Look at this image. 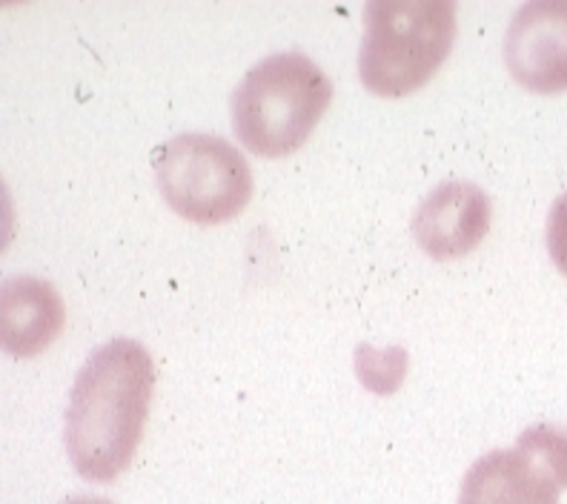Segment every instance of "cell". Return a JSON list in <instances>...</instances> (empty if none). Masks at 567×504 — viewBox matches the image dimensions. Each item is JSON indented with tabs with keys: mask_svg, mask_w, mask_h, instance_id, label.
<instances>
[{
	"mask_svg": "<svg viewBox=\"0 0 567 504\" xmlns=\"http://www.w3.org/2000/svg\"><path fill=\"white\" fill-rule=\"evenodd\" d=\"M155 361L141 341L112 339L78 370L63 419V444L86 482H115L130 467L150 415Z\"/></svg>",
	"mask_w": 567,
	"mask_h": 504,
	"instance_id": "1",
	"label": "cell"
},
{
	"mask_svg": "<svg viewBox=\"0 0 567 504\" xmlns=\"http://www.w3.org/2000/svg\"><path fill=\"white\" fill-rule=\"evenodd\" d=\"M332 101V81L305 52L258 61L229 97L233 130L249 153L281 158L296 153Z\"/></svg>",
	"mask_w": 567,
	"mask_h": 504,
	"instance_id": "2",
	"label": "cell"
},
{
	"mask_svg": "<svg viewBox=\"0 0 567 504\" xmlns=\"http://www.w3.org/2000/svg\"><path fill=\"white\" fill-rule=\"evenodd\" d=\"M456 38L453 0H370L359 78L381 97L415 92L442 70Z\"/></svg>",
	"mask_w": 567,
	"mask_h": 504,
	"instance_id": "3",
	"label": "cell"
},
{
	"mask_svg": "<svg viewBox=\"0 0 567 504\" xmlns=\"http://www.w3.org/2000/svg\"><path fill=\"white\" fill-rule=\"evenodd\" d=\"M155 181L164 200L193 224L236 218L252 195V173L236 144L213 132H181L155 150Z\"/></svg>",
	"mask_w": 567,
	"mask_h": 504,
	"instance_id": "4",
	"label": "cell"
},
{
	"mask_svg": "<svg viewBox=\"0 0 567 504\" xmlns=\"http://www.w3.org/2000/svg\"><path fill=\"white\" fill-rule=\"evenodd\" d=\"M505 63L525 90L567 92V0H530L516 9L505 32Z\"/></svg>",
	"mask_w": 567,
	"mask_h": 504,
	"instance_id": "5",
	"label": "cell"
},
{
	"mask_svg": "<svg viewBox=\"0 0 567 504\" xmlns=\"http://www.w3.org/2000/svg\"><path fill=\"white\" fill-rule=\"evenodd\" d=\"M493 204L471 181H444L430 189L413 215V238L430 258H462L485 241Z\"/></svg>",
	"mask_w": 567,
	"mask_h": 504,
	"instance_id": "6",
	"label": "cell"
},
{
	"mask_svg": "<svg viewBox=\"0 0 567 504\" xmlns=\"http://www.w3.org/2000/svg\"><path fill=\"white\" fill-rule=\"evenodd\" d=\"M567 482L527 444L493 450L464 473L458 504H559Z\"/></svg>",
	"mask_w": 567,
	"mask_h": 504,
	"instance_id": "7",
	"label": "cell"
},
{
	"mask_svg": "<svg viewBox=\"0 0 567 504\" xmlns=\"http://www.w3.org/2000/svg\"><path fill=\"white\" fill-rule=\"evenodd\" d=\"M63 298L49 281L12 276L0 290V341L3 350L29 359L41 356L63 330Z\"/></svg>",
	"mask_w": 567,
	"mask_h": 504,
	"instance_id": "8",
	"label": "cell"
},
{
	"mask_svg": "<svg viewBox=\"0 0 567 504\" xmlns=\"http://www.w3.org/2000/svg\"><path fill=\"white\" fill-rule=\"evenodd\" d=\"M547 253L561 276H567V193L554 200L550 215H547Z\"/></svg>",
	"mask_w": 567,
	"mask_h": 504,
	"instance_id": "9",
	"label": "cell"
},
{
	"mask_svg": "<svg viewBox=\"0 0 567 504\" xmlns=\"http://www.w3.org/2000/svg\"><path fill=\"white\" fill-rule=\"evenodd\" d=\"M63 504H112V502H106V498L101 496H75V498H66Z\"/></svg>",
	"mask_w": 567,
	"mask_h": 504,
	"instance_id": "10",
	"label": "cell"
}]
</instances>
